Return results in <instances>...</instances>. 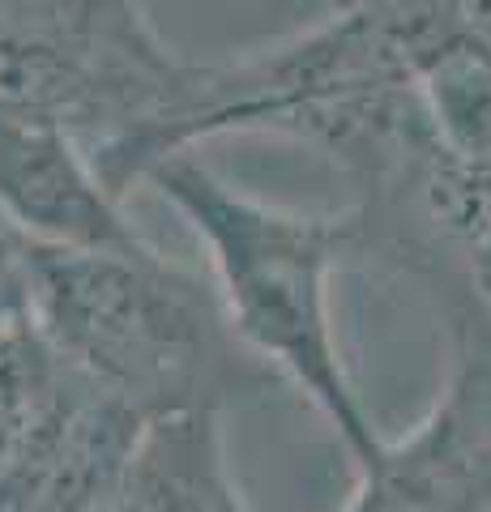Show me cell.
<instances>
[{"instance_id": "cell-1", "label": "cell", "mask_w": 491, "mask_h": 512, "mask_svg": "<svg viewBox=\"0 0 491 512\" xmlns=\"http://www.w3.org/2000/svg\"><path fill=\"white\" fill-rule=\"evenodd\" d=\"M30 325L141 423L223 414L274 384V372L235 338L214 282L150 244H30Z\"/></svg>"}, {"instance_id": "cell-2", "label": "cell", "mask_w": 491, "mask_h": 512, "mask_svg": "<svg viewBox=\"0 0 491 512\" xmlns=\"http://www.w3.org/2000/svg\"><path fill=\"white\" fill-rule=\"evenodd\" d=\"M146 180L188 218L210 252V282L227 320L274 376H287L321 410L351 466L380 444L368 410L346 380L334 338L329 282L346 256H363L359 214L316 218L265 205L197 163L193 150L171 154Z\"/></svg>"}, {"instance_id": "cell-3", "label": "cell", "mask_w": 491, "mask_h": 512, "mask_svg": "<svg viewBox=\"0 0 491 512\" xmlns=\"http://www.w3.org/2000/svg\"><path fill=\"white\" fill-rule=\"evenodd\" d=\"M201 64L167 52L137 0H0V99L56 116L107 188L184 154Z\"/></svg>"}, {"instance_id": "cell-4", "label": "cell", "mask_w": 491, "mask_h": 512, "mask_svg": "<svg viewBox=\"0 0 491 512\" xmlns=\"http://www.w3.org/2000/svg\"><path fill=\"white\" fill-rule=\"evenodd\" d=\"M419 278L445 303V389L402 440L380 436L338 512H491V299L453 256Z\"/></svg>"}, {"instance_id": "cell-5", "label": "cell", "mask_w": 491, "mask_h": 512, "mask_svg": "<svg viewBox=\"0 0 491 512\" xmlns=\"http://www.w3.org/2000/svg\"><path fill=\"white\" fill-rule=\"evenodd\" d=\"M0 214L47 248L146 244L73 128L13 99H0Z\"/></svg>"}, {"instance_id": "cell-6", "label": "cell", "mask_w": 491, "mask_h": 512, "mask_svg": "<svg viewBox=\"0 0 491 512\" xmlns=\"http://www.w3.org/2000/svg\"><path fill=\"white\" fill-rule=\"evenodd\" d=\"M30 325V239L0 214V329Z\"/></svg>"}]
</instances>
